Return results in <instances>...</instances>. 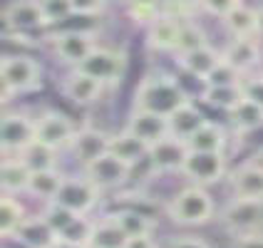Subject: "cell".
<instances>
[{
    "mask_svg": "<svg viewBox=\"0 0 263 248\" xmlns=\"http://www.w3.org/2000/svg\"><path fill=\"white\" fill-rule=\"evenodd\" d=\"M231 248H263V234H249V236H236Z\"/></svg>",
    "mask_w": 263,
    "mask_h": 248,
    "instance_id": "45",
    "label": "cell"
},
{
    "mask_svg": "<svg viewBox=\"0 0 263 248\" xmlns=\"http://www.w3.org/2000/svg\"><path fill=\"white\" fill-rule=\"evenodd\" d=\"M117 206H127V208H137V211H144L149 216L157 219V201L154 196H149L144 191H124V194H117Z\"/></svg>",
    "mask_w": 263,
    "mask_h": 248,
    "instance_id": "38",
    "label": "cell"
},
{
    "mask_svg": "<svg viewBox=\"0 0 263 248\" xmlns=\"http://www.w3.org/2000/svg\"><path fill=\"white\" fill-rule=\"evenodd\" d=\"M221 23L229 32V37H258V10L256 8L238 5Z\"/></svg>",
    "mask_w": 263,
    "mask_h": 248,
    "instance_id": "28",
    "label": "cell"
},
{
    "mask_svg": "<svg viewBox=\"0 0 263 248\" xmlns=\"http://www.w3.org/2000/svg\"><path fill=\"white\" fill-rule=\"evenodd\" d=\"M92 231H95V219L92 216H80V219L74 221L72 226L65 231V234H60V238H65V241H74V243H85L89 246V238H92Z\"/></svg>",
    "mask_w": 263,
    "mask_h": 248,
    "instance_id": "40",
    "label": "cell"
},
{
    "mask_svg": "<svg viewBox=\"0 0 263 248\" xmlns=\"http://www.w3.org/2000/svg\"><path fill=\"white\" fill-rule=\"evenodd\" d=\"M196 5L206 15H214V17L223 20L231 10H236L238 5H243V0H196Z\"/></svg>",
    "mask_w": 263,
    "mask_h": 248,
    "instance_id": "41",
    "label": "cell"
},
{
    "mask_svg": "<svg viewBox=\"0 0 263 248\" xmlns=\"http://www.w3.org/2000/svg\"><path fill=\"white\" fill-rule=\"evenodd\" d=\"M55 201L72 208L74 214H80V216H92V211L102 204V191L97 189L85 174L77 176L67 174Z\"/></svg>",
    "mask_w": 263,
    "mask_h": 248,
    "instance_id": "9",
    "label": "cell"
},
{
    "mask_svg": "<svg viewBox=\"0 0 263 248\" xmlns=\"http://www.w3.org/2000/svg\"><path fill=\"white\" fill-rule=\"evenodd\" d=\"M181 23L169 15L157 17L149 28H146V47L152 52H172L174 55L176 43H179V32H181Z\"/></svg>",
    "mask_w": 263,
    "mask_h": 248,
    "instance_id": "19",
    "label": "cell"
},
{
    "mask_svg": "<svg viewBox=\"0 0 263 248\" xmlns=\"http://www.w3.org/2000/svg\"><path fill=\"white\" fill-rule=\"evenodd\" d=\"M32 169L23 161V157H3L0 161V189L8 196L28 194Z\"/></svg>",
    "mask_w": 263,
    "mask_h": 248,
    "instance_id": "21",
    "label": "cell"
},
{
    "mask_svg": "<svg viewBox=\"0 0 263 248\" xmlns=\"http://www.w3.org/2000/svg\"><path fill=\"white\" fill-rule=\"evenodd\" d=\"M221 58L246 77L261 65V37H231Z\"/></svg>",
    "mask_w": 263,
    "mask_h": 248,
    "instance_id": "16",
    "label": "cell"
},
{
    "mask_svg": "<svg viewBox=\"0 0 263 248\" xmlns=\"http://www.w3.org/2000/svg\"><path fill=\"white\" fill-rule=\"evenodd\" d=\"M229 189L238 199H263V164L256 159L229 171Z\"/></svg>",
    "mask_w": 263,
    "mask_h": 248,
    "instance_id": "17",
    "label": "cell"
},
{
    "mask_svg": "<svg viewBox=\"0 0 263 248\" xmlns=\"http://www.w3.org/2000/svg\"><path fill=\"white\" fill-rule=\"evenodd\" d=\"M52 248H89V246H85V243H74V241H65V238L58 236V241L52 243Z\"/></svg>",
    "mask_w": 263,
    "mask_h": 248,
    "instance_id": "47",
    "label": "cell"
},
{
    "mask_svg": "<svg viewBox=\"0 0 263 248\" xmlns=\"http://www.w3.org/2000/svg\"><path fill=\"white\" fill-rule=\"evenodd\" d=\"M40 8H43L45 23H47V30L58 28L60 23H65L72 10V0H40Z\"/></svg>",
    "mask_w": 263,
    "mask_h": 248,
    "instance_id": "37",
    "label": "cell"
},
{
    "mask_svg": "<svg viewBox=\"0 0 263 248\" xmlns=\"http://www.w3.org/2000/svg\"><path fill=\"white\" fill-rule=\"evenodd\" d=\"M124 129H129L132 134H137L142 142L152 146L159 139L169 137V117H161V115L146 112V109H132Z\"/></svg>",
    "mask_w": 263,
    "mask_h": 248,
    "instance_id": "18",
    "label": "cell"
},
{
    "mask_svg": "<svg viewBox=\"0 0 263 248\" xmlns=\"http://www.w3.org/2000/svg\"><path fill=\"white\" fill-rule=\"evenodd\" d=\"M35 119H37V142L52 146L58 151H67L70 149L74 134H77V127H74V122L67 115L55 112V109H45Z\"/></svg>",
    "mask_w": 263,
    "mask_h": 248,
    "instance_id": "13",
    "label": "cell"
},
{
    "mask_svg": "<svg viewBox=\"0 0 263 248\" xmlns=\"http://www.w3.org/2000/svg\"><path fill=\"white\" fill-rule=\"evenodd\" d=\"M204 45H209V37H206V32L201 30V25H199L196 20H184L174 55H184V52H191V50L204 47Z\"/></svg>",
    "mask_w": 263,
    "mask_h": 248,
    "instance_id": "36",
    "label": "cell"
},
{
    "mask_svg": "<svg viewBox=\"0 0 263 248\" xmlns=\"http://www.w3.org/2000/svg\"><path fill=\"white\" fill-rule=\"evenodd\" d=\"M174 58H176V65L184 72L196 77V80H201V82L216 70V65L223 60L221 58V50H214L211 43L204 45V47H196L191 52H184V55H174Z\"/></svg>",
    "mask_w": 263,
    "mask_h": 248,
    "instance_id": "20",
    "label": "cell"
},
{
    "mask_svg": "<svg viewBox=\"0 0 263 248\" xmlns=\"http://www.w3.org/2000/svg\"><path fill=\"white\" fill-rule=\"evenodd\" d=\"M241 89H243V97L256 102L258 107H263V72H251L241 80Z\"/></svg>",
    "mask_w": 263,
    "mask_h": 248,
    "instance_id": "42",
    "label": "cell"
},
{
    "mask_svg": "<svg viewBox=\"0 0 263 248\" xmlns=\"http://www.w3.org/2000/svg\"><path fill=\"white\" fill-rule=\"evenodd\" d=\"M258 10V37L263 40V8H256Z\"/></svg>",
    "mask_w": 263,
    "mask_h": 248,
    "instance_id": "48",
    "label": "cell"
},
{
    "mask_svg": "<svg viewBox=\"0 0 263 248\" xmlns=\"http://www.w3.org/2000/svg\"><path fill=\"white\" fill-rule=\"evenodd\" d=\"M107 3H119V0H107Z\"/></svg>",
    "mask_w": 263,
    "mask_h": 248,
    "instance_id": "49",
    "label": "cell"
},
{
    "mask_svg": "<svg viewBox=\"0 0 263 248\" xmlns=\"http://www.w3.org/2000/svg\"><path fill=\"white\" fill-rule=\"evenodd\" d=\"M241 80H243V74L238 72L236 67H231L226 60H221L219 65H216V70L209 74L204 80V85H219V87H234V85H241Z\"/></svg>",
    "mask_w": 263,
    "mask_h": 248,
    "instance_id": "39",
    "label": "cell"
},
{
    "mask_svg": "<svg viewBox=\"0 0 263 248\" xmlns=\"http://www.w3.org/2000/svg\"><path fill=\"white\" fill-rule=\"evenodd\" d=\"M219 223L231 238L263 234V199H238V196H234L221 208Z\"/></svg>",
    "mask_w": 263,
    "mask_h": 248,
    "instance_id": "5",
    "label": "cell"
},
{
    "mask_svg": "<svg viewBox=\"0 0 263 248\" xmlns=\"http://www.w3.org/2000/svg\"><path fill=\"white\" fill-rule=\"evenodd\" d=\"M186 144H189V149H194V151H223V154H226L229 134H226V129H223L221 124H216V122H206L204 127L196 131Z\"/></svg>",
    "mask_w": 263,
    "mask_h": 248,
    "instance_id": "30",
    "label": "cell"
},
{
    "mask_svg": "<svg viewBox=\"0 0 263 248\" xmlns=\"http://www.w3.org/2000/svg\"><path fill=\"white\" fill-rule=\"evenodd\" d=\"M43 219L50 223V228L55 231V234H65L70 226H72L74 221L80 219V214H74L72 208H67L65 204H60V201H47L43 204Z\"/></svg>",
    "mask_w": 263,
    "mask_h": 248,
    "instance_id": "34",
    "label": "cell"
},
{
    "mask_svg": "<svg viewBox=\"0 0 263 248\" xmlns=\"http://www.w3.org/2000/svg\"><path fill=\"white\" fill-rule=\"evenodd\" d=\"M13 236H17L30 248H52V243L58 241V234L50 228V223L43 219V214H28Z\"/></svg>",
    "mask_w": 263,
    "mask_h": 248,
    "instance_id": "24",
    "label": "cell"
},
{
    "mask_svg": "<svg viewBox=\"0 0 263 248\" xmlns=\"http://www.w3.org/2000/svg\"><path fill=\"white\" fill-rule=\"evenodd\" d=\"M17 157H23V161L28 164L32 171H40V169H58V157L60 151L58 149H52V146L43 144V142H35V144H30L23 154H17Z\"/></svg>",
    "mask_w": 263,
    "mask_h": 248,
    "instance_id": "33",
    "label": "cell"
},
{
    "mask_svg": "<svg viewBox=\"0 0 263 248\" xmlns=\"http://www.w3.org/2000/svg\"><path fill=\"white\" fill-rule=\"evenodd\" d=\"M189 157V144L176 137H164L149 149V169L152 174H181V166Z\"/></svg>",
    "mask_w": 263,
    "mask_h": 248,
    "instance_id": "14",
    "label": "cell"
},
{
    "mask_svg": "<svg viewBox=\"0 0 263 248\" xmlns=\"http://www.w3.org/2000/svg\"><path fill=\"white\" fill-rule=\"evenodd\" d=\"M229 115V124H231V131H236L238 137L243 134H251V131H258L263 127V107H258L256 102L251 100H241L236 104Z\"/></svg>",
    "mask_w": 263,
    "mask_h": 248,
    "instance_id": "27",
    "label": "cell"
},
{
    "mask_svg": "<svg viewBox=\"0 0 263 248\" xmlns=\"http://www.w3.org/2000/svg\"><path fill=\"white\" fill-rule=\"evenodd\" d=\"M28 211L23 201L17 196H8L3 194V201H0V236H13L17 231V226L25 221Z\"/></svg>",
    "mask_w": 263,
    "mask_h": 248,
    "instance_id": "32",
    "label": "cell"
},
{
    "mask_svg": "<svg viewBox=\"0 0 263 248\" xmlns=\"http://www.w3.org/2000/svg\"><path fill=\"white\" fill-rule=\"evenodd\" d=\"M164 211H166V216H169L172 223L194 228V226H206L209 221L214 219L216 206H214V199L206 191V186L189 184V186L176 191L174 196L169 199V204L164 206Z\"/></svg>",
    "mask_w": 263,
    "mask_h": 248,
    "instance_id": "2",
    "label": "cell"
},
{
    "mask_svg": "<svg viewBox=\"0 0 263 248\" xmlns=\"http://www.w3.org/2000/svg\"><path fill=\"white\" fill-rule=\"evenodd\" d=\"M229 174V161L223 151H194L189 149V157L181 166V176L189 184L199 186H214Z\"/></svg>",
    "mask_w": 263,
    "mask_h": 248,
    "instance_id": "8",
    "label": "cell"
},
{
    "mask_svg": "<svg viewBox=\"0 0 263 248\" xmlns=\"http://www.w3.org/2000/svg\"><path fill=\"white\" fill-rule=\"evenodd\" d=\"M199 100H201L206 107H214V109H219V112H231L236 104L243 100V89H241V85H234V87L204 85Z\"/></svg>",
    "mask_w": 263,
    "mask_h": 248,
    "instance_id": "31",
    "label": "cell"
},
{
    "mask_svg": "<svg viewBox=\"0 0 263 248\" xmlns=\"http://www.w3.org/2000/svg\"><path fill=\"white\" fill-rule=\"evenodd\" d=\"M161 5L159 0H127V15L134 25H144L149 28L157 17H161Z\"/></svg>",
    "mask_w": 263,
    "mask_h": 248,
    "instance_id": "35",
    "label": "cell"
},
{
    "mask_svg": "<svg viewBox=\"0 0 263 248\" xmlns=\"http://www.w3.org/2000/svg\"><path fill=\"white\" fill-rule=\"evenodd\" d=\"M129 236L119 228L107 214L95 219V231L89 238V248H127Z\"/></svg>",
    "mask_w": 263,
    "mask_h": 248,
    "instance_id": "29",
    "label": "cell"
},
{
    "mask_svg": "<svg viewBox=\"0 0 263 248\" xmlns=\"http://www.w3.org/2000/svg\"><path fill=\"white\" fill-rule=\"evenodd\" d=\"M104 214L115 221L129 238H137V236H154V231H157V219L144 214V211L127 208V206H115L112 211H104Z\"/></svg>",
    "mask_w": 263,
    "mask_h": 248,
    "instance_id": "23",
    "label": "cell"
},
{
    "mask_svg": "<svg viewBox=\"0 0 263 248\" xmlns=\"http://www.w3.org/2000/svg\"><path fill=\"white\" fill-rule=\"evenodd\" d=\"M166 248H214L209 241L204 238H199V236H174Z\"/></svg>",
    "mask_w": 263,
    "mask_h": 248,
    "instance_id": "44",
    "label": "cell"
},
{
    "mask_svg": "<svg viewBox=\"0 0 263 248\" xmlns=\"http://www.w3.org/2000/svg\"><path fill=\"white\" fill-rule=\"evenodd\" d=\"M127 248H159V246H157V241L152 236H137V238H129Z\"/></svg>",
    "mask_w": 263,
    "mask_h": 248,
    "instance_id": "46",
    "label": "cell"
},
{
    "mask_svg": "<svg viewBox=\"0 0 263 248\" xmlns=\"http://www.w3.org/2000/svg\"><path fill=\"white\" fill-rule=\"evenodd\" d=\"M3 28L8 32H47L40 0H8L3 5Z\"/></svg>",
    "mask_w": 263,
    "mask_h": 248,
    "instance_id": "10",
    "label": "cell"
},
{
    "mask_svg": "<svg viewBox=\"0 0 263 248\" xmlns=\"http://www.w3.org/2000/svg\"><path fill=\"white\" fill-rule=\"evenodd\" d=\"M65 171L60 169H40V171H32L30 176V186H28V196L37 199V201H55L58 199L60 189L65 184Z\"/></svg>",
    "mask_w": 263,
    "mask_h": 248,
    "instance_id": "26",
    "label": "cell"
},
{
    "mask_svg": "<svg viewBox=\"0 0 263 248\" xmlns=\"http://www.w3.org/2000/svg\"><path fill=\"white\" fill-rule=\"evenodd\" d=\"M107 8V0H72V10L80 15H92L100 17Z\"/></svg>",
    "mask_w": 263,
    "mask_h": 248,
    "instance_id": "43",
    "label": "cell"
},
{
    "mask_svg": "<svg viewBox=\"0 0 263 248\" xmlns=\"http://www.w3.org/2000/svg\"><path fill=\"white\" fill-rule=\"evenodd\" d=\"M45 40L50 45L52 55L72 70V67H80L95 52V47H100V32L95 30H47Z\"/></svg>",
    "mask_w": 263,
    "mask_h": 248,
    "instance_id": "4",
    "label": "cell"
},
{
    "mask_svg": "<svg viewBox=\"0 0 263 248\" xmlns=\"http://www.w3.org/2000/svg\"><path fill=\"white\" fill-rule=\"evenodd\" d=\"M206 122H209V119L204 117V112L189 100L186 104H181L174 115H169V134L176 137V139L189 142L191 137L201 129Z\"/></svg>",
    "mask_w": 263,
    "mask_h": 248,
    "instance_id": "25",
    "label": "cell"
},
{
    "mask_svg": "<svg viewBox=\"0 0 263 248\" xmlns=\"http://www.w3.org/2000/svg\"><path fill=\"white\" fill-rule=\"evenodd\" d=\"M189 102V94L179 85L174 74L169 72H149L139 80V85L134 89V100L132 109H146L161 117L174 115L181 104Z\"/></svg>",
    "mask_w": 263,
    "mask_h": 248,
    "instance_id": "1",
    "label": "cell"
},
{
    "mask_svg": "<svg viewBox=\"0 0 263 248\" xmlns=\"http://www.w3.org/2000/svg\"><path fill=\"white\" fill-rule=\"evenodd\" d=\"M43 87V67L28 55H3L0 60V89L3 104L20 94H30Z\"/></svg>",
    "mask_w": 263,
    "mask_h": 248,
    "instance_id": "3",
    "label": "cell"
},
{
    "mask_svg": "<svg viewBox=\"0 0 263 248\" xmlns=\"http://www.w3.org/2000/svg\"><path fill=\"white\" fill-rule=\"evenodd\" d=\"M37 142V119L23 109H5L0 119L3 157H17Z\"/></svg>",
    "mask_w": 263,
    "mask_h": 248,
    "instance_id": "6",
    "label": "cell"
},
{
    "mask_svg": "<svg viewBox=\"0 0 263 248\" xmlns=\"http://www.w3.org/2000/svg\"><path fill=\"white\" fill-rule=\"evenodd\" d=\"M127 60L129 58H127V52L122 47H102L100 45L80 65V70H85L92 77H97L104 87H117L119 82L124 80V74H127V65H129Z\"/></svg>",
    "mask_w": 263,
    "mask_h": 248,
    "instance_id": "7",
    "label": "cell"
},
{
    "mask_svg": "<svg viewBox=\"0 0 263 248\" xmlns=\"http://www.w3.org/2000/svg\"><path fill=\"white\" fill-rule=\"evenodd\" d=\"M149 149L152 146L142 142L137 134H132L129 129H122L112 134L109 142V154H115L117 159H122L124 164H129L132 169H137L139 164H144L149 159Z\"/></svg>",
    "mask_w": 263,
    "mask_h": 248,
    "instance_id": "22",
    "label": "cell"
},
{
    "mask_svg": "<svg viewBox=\"0 0 263 248\" xmlns=\"http://www.w3.org/2000/svg\"><path fill=\"white\" fill-rule=\"evenodd\" d=\"M132 171H134V169H132L129 164H124V161L117 159V157H115V154H109V151L82 169V174L87 176L89 181L102 191V194L124 189V186H127V181H129Z\"/></svg>",
    "mask_w": 263,
    "mask_h": 248,
    "instance_id": "11",
    "label": "cell"
},
{
    "mask_svg": "<svg viewBox=\"0 0 263 248\" xmlns=\"http://www.w3.org/2000/svg\"><path fill=\"white\" fill-rule=\"evenodd\" d=\"M60 92L74 107H92V104L100 102V97L104 94V85L97 77L85 72V70L72 67L70 72L60 80Z\"/></svg>",
    "mask_w": 263,
    "mask_h": 248,
    "instance_id": "12",
    "label": "cell"
},
{
    "mask_svg": "<svg viewBox=\"0 0 263 248\" xmlns=\"http://www.w3.org/2000/svg\"><path fill=\"white\" fill-rule=\"evenodd\" d=\"M109 142H112V134L85 124V127H77V134H74L72 144H70L67 151L85 169L87 164H92L95 159H100V157H104L109 151Z\"/></svg>",
    "mask_w": 263,
    "mask_h": 248,
    "instance_id": "15",
    "label": "cell"
}]
</instances>
